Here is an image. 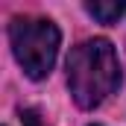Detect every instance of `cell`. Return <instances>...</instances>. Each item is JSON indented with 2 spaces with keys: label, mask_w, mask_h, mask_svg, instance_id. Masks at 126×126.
Wrapping results in <instances>:
<instances>
[{
  "label": "cell",
  "mask_w": 126,
  "mask_h": 126,
  "mask_svg": "<svg viewBox=\"0 0 126 126\" xmlns=\"http://www.w3.org/2000/svg\"><path fill=\"white\" fill-rule=\"evenodd\" d=\"M67 85L76 106L97 109L120 85L117 50L106 38H88L67 56Z\"/></svg>",
  "instance_id": "6da1fadb"
},
{
  "label": "cell",
  "mask_w": 126,
  "mask_h": 126,
  "mask_svg": "<svg viewBox=\"0 0 126 126\" xmlns=\"http://www.w3.org/2000/svg\"><path fill=\"white\" fill-rule=\"evenodd\" d=\"M9 41L24 73L30 79H44L53 70L62 35L47 18H15L9 24Z\"/></svg>",
  "instance_id": "7a4b0ae2"
},
{
  "label": "cell",
  "mask_w": 126,
  "mask_h": 126,
  "mask_svg": "<svg viewBox=\"0 0 126 126\" xmlns=\"http://www.w3.org/2000/svg\"><path fill=\"white\" fill-rule=\"evenodd\" d=\"M85 9H88V15L97 18L100 24H114L126 12V3H120V0H111V3H88Z\"/></svg>",
  "instance_id": "3957f363"
},
{
  "label": "cell",
  "mask_w": 126,
  "mask_h": 126,
  "mask_svg": "<svg viewBox=\"0 0 126 126\" xmlns=\"http://www.w3.org/2000/svg\"><path fill=\"white\" fill-rule=\"evenodd\" d=\"M21 117H24V126H41V120H38V114H35L32 109H27V111H24Z\"/></svg>",
  "instance_id": "277c9868"
}]
</instances>
